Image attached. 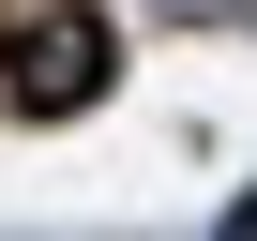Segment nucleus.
<instances>
[{
    "mask_svg": "<svg viewBox=\"0 0 257 241\" xmlns=\"http://www.w3.org/2000/svg\"><path fill=\"white\" fill-rule=\"evenodd\" d=\"M106 76H121L106 0H16L0 16V106L16 120H76V106H106Z\"/></svg>",
    "mask_w": 257,
    "mask_h": 241,
    "instance_id": "1",
    "label": "nucleus"
}]
</instances>
